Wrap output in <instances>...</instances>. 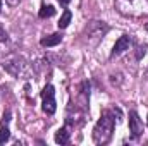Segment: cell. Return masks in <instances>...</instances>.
I'll use <instances>...</instances> for the list:
<instances>
[{"label":"cell","mask_w":148,"mask_h":146,"mask_svg":"<svg viewBox=\"0 0 148 146\" xmlns=\"http://www.w3.org/2000/svg\"><path fill=\"white\" fill-rule=\"evenodd\" d=\"M43 112L45 113H48V115H52V113H55V110H57V102H55V96H50V98H43Z\"/></svg>","instance_id":"cell-6"},{"label":"cell","mask_w":148,"mask_h":146,"mask_svg":"<svg viewBox=\"0 0 148 146\" xmlns=\"http://www.w3.org/2000/svg\"><path fill=\"white\" fill-rule=\"evenodd\" d=\"M129 45H131V38L127 36V35L121 36L119 40H117V41H115V45H114V50H112V57H115V55H121L122 52L129 50Z\"/></svg>","instance_id":"cell-4"},{"label":"cell","mask_w":148,"mask_h":146,"mask_svg":"<svg viewBox=\"0 0 148 146\" xmlns=\"http://www.w3.org/2000/svg\"><path fill=\"white\" fill-rule=\"evenodd\" d=\"M0 10H2V2H0Z\"/></svg>","instance_id":"cell-16"},{"label":"cell","mask_w":148,"mask_h":146,"mask_svg":"<svg viewBox=\"0 0 148 146\" xmlns=\"http://www.w3.org/2000/svg\"><path fill=\"white\" fill-rule=\"evenodd\" d=\"M71 19H73V14H71V10H64L62 12V16H60V19H59V29H66L67 26H69V23H71Z\"/></svg>","instance_id":"cell-8"},{"label":"cell","mask_w":148,"mask_h":146,"mask_svg":"<svg viewBox=\"0 0 148 146\" xmlns=\"http://www.w3.org/2000/svg\"><path fill=\"white\" fill-rule=\"evenodd\" d=\"M53 14H55L53 5H41V9H40V12H38V16H40L41 19H48V17H52Z\"/></svg>","instance_id":"cell-9"},{"label":"cell","mask_w":148,"mask_h":146,"mask_svg":"<svg viewBox=\"0 0 148 146\" xmlns=\"http://www.w3.org/2000/svg\"><path fill=\"white\" fill-rule=\"evenodd\" d=\"M50 96H55V88L52 84H47L41 91V98H50Z\"/></svg>","instance_id":"cell-10"},{"label":"cell","mask_w":148,"mask_h":146,"mask_svg":"<svg viewBox=\"0 0 148 146\" xmlns=\"http://www.w3.org/2000/svg\"><path fill=\"white\" fill-rule=\"evenodd\" d=\"M147 29H148V23H147Z\"/></svg>","instance_id":"cell-17"},{"label":"cell","mask_w":148,"mask_h":146,"mask_svg":"<svg viewBox=\"0 0 148 146\" xmlns=\"http://www.w3.org/2000/svg\"><path fill=\"white\" fill-rule=\"evenodd\" d=\"M69 138H71L69 129H67V127H62V129H59L57 134H55V143H59V145H66V143H69Z\"/></svg>","instance_id":"cell-7"},{"label":"cell","mask_w":148,"mask_h":146,"mask_svg":"<svg viewBox=\"0 0 148 146\" xmlns=\"http://www.w3.org/2000/svg\"><path fill=\"white\" fill-rule=\"evenodd\" d=\"M9 139H10V131H9L7 127H2V129H0V145L7 143Z\"/></svg>","instance_id":"cell-11"},{"label":"cell","mask_w":148,"mask_h":146,"mask_svg":"<svg viewBox=\"0 0 148 146\" xmlns=\"http://www.w3.org/2000/svg\"><path fill=\"white\" fill-rule=\"evenodd\" d=\"M0 41H7V31L2 24H0Z\"/></svg>","instance_id":"cell-12"},{"label":"cell","mask_w":148,"mask_h":146,"mask_svg":"<svg viewBox=\"0 0 148 146\" xmlns=\"http://www.w3.org/2000/svg\"><path fill=\"white\" fill-rule=\"evenodd\" d=\"M2 65H3V69L7 72L10 74V76H14V77H26L29 74L26 60L23 57H19V55H10V57L3 59Z\"/></svg>","instance_id":"cell-2"},{"label":"cell","mask_w":148,"mask_h":146,"mask_svg":"<svg viewBox=\"0 0 148 146\" xmlns=\"http://www.w3.org/2000/svg\"><path fill=\"white\" fill-rule=\"evenodd\" d=\"M9 117H10V113L7 112V113H3V119H2V120H3V122H9V120H10Z\"/></svg>","instance_id":"cell-15"},{"label":"cell","mask_w":148,"mask_h":146,"mask_svg":"<svg viewBox=\"0 0 148 146\" xmlns=\"http://www.w3.org/2000/svg\"><path fill=\"white\" fill-rule=\"evenodd\" d=\"M5 2H7L9 5H17V3L21 2V0H5Z\"/></svg>","instance_id":"cell-14"},{"label":"cell","mask_w":148,"mask_h":146,"mask_svg":"<svg viewBox=\"0 0 148 146\" xmlns=\"http://www.w3.org/2000/svg\"><path fill=\"white\" fill-rule=\"evenodd\" d=\"M62 41V35L60 33H53V35H48V36L41 38V46H55Z\"/></svg>","instance_id":"cell-5"},{"label":"cell","mask_w":148,"mask_h":146,"mask_svg":"<svg viewBox=\"0 0 148 146\" xmlns=\"http://www.w3.org/2000/svg\"><path fill=\"white\" fill-rule=\"evenodd\" d=\"M114 126H115V119H114V113L110 110H103L95 129H93V141L97 145H107L112 138V132H114Z\"/></svg>","instance_id":"cell-1"},{"label":"cell","mask_w":148,"mask_h":146,"mask_svg":"<svg viewBox=\"0 0 148 146\" xmlns=\"http://www.w3.org/2000/svg\"><path fill=\"white\" fill-rule=\"evenodd\" d=\"M57 2H59V3H60V5H62V7H67V5H69V2H71V0H57Z\"/></svg>","instance_id":"cell-13"},{"label":"cell","mask_w":148,"mask_h":146,"mask_svg":"<svg viewBox=\"0 0 148 146\" xmlns=\"http://www.w3.org/2000/svg\"><path fill=\"white\" fill-rule=\"evenodd\" d=\"M129 131H131V134H133L134 138H138V136L143 134V122H141L140 115H138L134 110L129 112Z\"/></svg>","instance_id":"cell-3"}]
</instances>
